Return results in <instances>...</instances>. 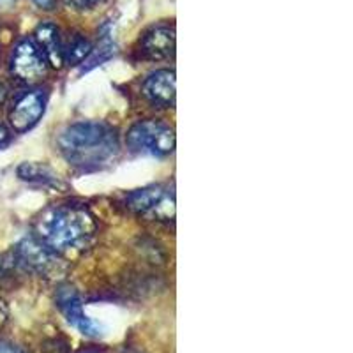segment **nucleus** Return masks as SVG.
Instances as JSON below:
<instances>
[{
	"instance_id": "2eb2a0df",
	"label": "nucleus",
	"mask_w": 353,
	"mask_h": 353,
	"mask_svg": "<svg viewBox=\"0 0 353 353\" xmlns=\"http://www.w3.org/2000/svg\"><path fill=\"white\" fill-rule=\"evenodd\" d=\"M8 316H9V309H8V304L4 302V299H0V329L6 325V321H8Z\"/></svg>"
},
{
	"instance_id": "9b49d317",
	"label": "nucleus",
	"mask_w": 353,
	"mask_h": 353,
	"mask_svg": "<svg viewBox=\"0 0 353 353\" xmlns=\"http://www.w3.org/2000/svg\"><path fill=\"white\" fill-rule=\"evenodd\" d=\"M36 39L50 64L61 68L62 62H64V46H62L59 28L53 23L39 25L36 30Z\"/></svg>"
},
{
	"instance_id": "6ab92c4d",
	"label": "nucleus",
	"mask_w": 353,
	"mask_h": 353,
	"mask_svg": "<svg viewBox=\"0 0 353 353\" xmlns=\"http://www.w3.org/2000/svg\"><path fill=\"white\" fill-rule=\"evenodd\" d=\"M4 99H6V88H4V85L0 83V103H2Z\"/></svg>"
},
{
	"instance_id": "1a4fd4ad",
	"label": "nucleus",
	"mask_w": 353,
	"mask_h": 353,
	"mask_svg": "<svg viewBox=\"0 0 353 353\" xmlns=\"http://www.w3.org/2000/svg\"><path fill=\"white\" fill-rule=\"evenodd\" d=\"M175 50V30L173 27L159 25L143 34L140 41V53L147 61H165Z\"/></svg>"
},
{
	"instance_id": "423d86ee",
	"label": "nucleus",
	"mask_w": 353,
	"mask_h": 353,
	"mask_svg": "<svg viewBox=\"0 0 353 353\" xmlns=\"http://www.w3.org/2000/svg\"><path fill=\"white\" fill-rule=\"evenodd\" d=\"M57 307L61 309V313L64 314L65 320L71 323L74 329L80 330L83 336L96 337L101 334V325H97L96 321L85 314L83 304H81L80 295L72 286H61L57 290L55 295Z\"/></svg>"
},
{
	"instance_id": "dca6fc26",
	"label": "nucleus",
	"mask_w": 353,
	"mask_h": 353,
	"mask_svg": "<svg viewBox=\"0 0 353 353\" xmlns=\"http://www.w3.org/2000/svg\"><path fill=\"white\" fill-rule=\"evenodd\" d=\"M0 353H23L18 346L11 345V343H0Z\"/></svg>"
},
{
	"instance_id": "7ed1b4c3",
	"label": "nucleus",
	"mask_w": 353,
	"mask_h": 353,
	"mask_svg": "<svg viewBox=\"0 0 353 353\" xmlns=\"http://www.w3.org/2000/svg\"><path fill=\"white\" fill-rule=\"evenodd\" d=\"M128 147L132 152L166 157L175 150V132L159 121H141L129 131Z\"/></svg>"
},
{
	"instance_id": "f03ea898",
	"label": "nucleus",
	"mask_w": 353,
	"mask_h": 353,
	"mask_svg": "<svg viewBox=\"0 0 353 353\" xmlns=\"http://www.w3.org/2000/svg\"><path fill=\"white\" fill-rule=\"evenodd\" d=\"M36 232L39 241L53 253H77L92 242L96 221L92 214L81 207L57 205L41 214Z\"/></svg>"
},
{
	"instance_id": "a211bd4d",
	"label": "nucleus",
	"mask_w": 353,
	"mask_h": 353,
	"mask_svg": "<svg viewBox=\"0 0 353 353\" xmlns=\"http://www.w3.org/2000/svg\"><path fill=\"white\" fill-rule=\"evenodd\" d=\"M9 140V132H8V129L4 128V125L0 124V145H4L6 141Z\"/></svg>"
},
{
	"instance_id": "f257e3e1",
	"label": "nucleus",
	"mask_w": 353,
	"mask_h": 353,
	"mask_svg": "<svg viewBox=\"0 0 353 353\" xmlns=\"http://www.w3.org/2000/svg\"><path fill=\"white\" fill-rule=\"evenodd\" d=\"M59 149L69 165L90 172L112 163L119 152V140L103 122H77L61 132Z\"/></svg>"
},
{
	"instance_id": "0eeeda50",
	"label": "nucleus",
	"mask_w": 353,
	"mask_h": 353,
	"mask_svg": "<svg viewBox=\"0 0 353 353\" xmlns=\"http://www.w3.org/2000/svg\"><path fill=\"white\" fill-rule=\"evenodd\" d=\"M55 254L57 253H53L52 249L46 248L37 239H25L18 244L14 258L23 269L39 274V276H50L59 270V260Z\"/></svg>"
},
{
	"instance_id": "9d476101",
	"label": "nucleus",
	"mask_w": 353,
	"mask_h": 353,
	"mask_svg": "<svg viewBox=\"0 0 353 353\" xmlns=\"http://www.w3.org/2000/svg\"><path fill=\"white\" fill-rule=\"evenodd\" d=\"M143 96L161 108L172 106L175 103V72L170 69L152 72L143 83Z\"/></svg>"
},
{
	"instance_id": "20e7f679",
	"label": "nucleus",
	"mask_w": 353,
	"mask_h": 353,
	"mask_svg": "<svg viewBox=\"0 0 353 353\" xmlns=\"http://www.w3.org/2000/svg\"><path fill=\"white\" fill-rule=\"evenodd\" d=\"M129 209L150 221L168 223L175 219V194L166 185L138 189L128 196Z\"/></svg>"
},
{
	"instance_id": "4468645a",
	"label": "nucleus",
	"mask_w": 353,
	"mask_h": 353,
	"mask_svg": "<svg viewBox=\"0 0 353 353\" xmlns=\"http://www.w3.org/2000/svg\"><path fill=\"white\" fill-rule=\"evenodd\" d=\"M69 8L80 9V11H85V9H92L99 4L101 0H64Z\"/></svg>"
},
{
	"instance_id": "6e6552de",
	"label": "nucleus",
	"mask_w": 353,
	"mask_h": 353,
	"mask_svg": "<svg viewBox=\"0 0 353 353\" xmlns=\"http://www.w3.org/2000/svg\"><path fill=\"white\" fill-rule=\"evenodd\" d=\"M46 108V97L41 90H30L20 96L9 113V122L18 132L28 131L39 122Z\"/></svg>"
},
{
	"instance_id": "f3484780",
	"label": "nucleus",
	"mask_w": 353,
	"mask_h": 353,
	"mask_svg": "<svg viewBox=\"0 0 353 353\" xmlns=\"http://www.w3.org/2000/svg\"><path fill=\"white\" fill-rule=\"evenodd\" d=\"M32 2L39 6L41 9H53V6H55V0H32Z\"/></svg>"
},
{
	"instance_id": "39448f33",
	"label": "nucleus",
	"mask_w": 353,
	"mask_h": 353,
	"mask_svg": "<svg viewBox=\"0 0 353 353\" xmlns=\"http://www.w3.org/2000/svg\"><path fill=\"white\" fill-rule=\"evenodd\" d=\"M11 71L21 81H39L48 72V59L39 44L32 39H23L17 44L11 57Z\"/></svg>"
},
{
	"instance_id": "f8f14e48",
	"label": "nucleus",
	"mask_w": 353,
	"mask_h": 353,
	"mask_svg": "<svg viewBox=\"0 0 353 353\" xmlns=\"http://www.w3.org/2000/svg\"><path fill=\"white\" fill-rule=\"evenodd\" d=\"M18 176H20L21 181L30 182V184L53 185V188L61 185V181L57 179L52 170L43 165H37V163H23L18 168Z\"/></svg>"
},
{
	"instance_id": "ddd939ff",
	"label": "nucleus",
	"mask_w": 353,
	"mask_h": 353,
	"mask_svg": "<svg viewBox=\"0 0 353 353\" xmlns=\"http://www.w3.org/2000/svg\"><path fill=\"white\" fill-rule=\"evenodd\" d=\"M88 53H90V44L83 37H74V41L64 50V57L72 64H78V62L83 61Z\"/></svg>"
}]
</instances>
